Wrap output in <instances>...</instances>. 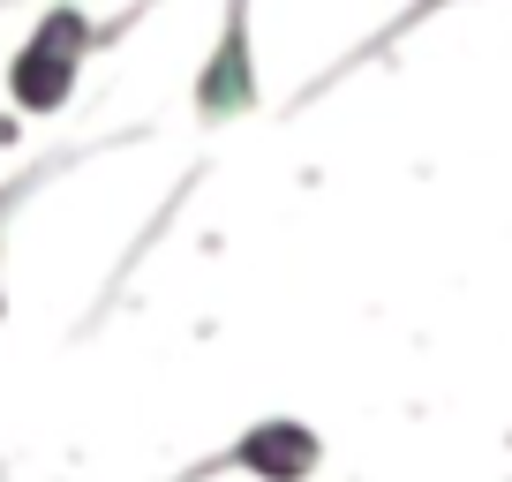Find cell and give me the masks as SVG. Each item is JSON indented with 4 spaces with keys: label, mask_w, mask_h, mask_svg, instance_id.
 <instances>
[{
    "label": "cell",
    "mask_w": 512,
    "mask_h": 482,
    "mask_svg": "<svg viewBox=\"0 0 512 482\" xmlns=\"http://www.w3.org/2000/svg\"><path fill=\"white\" fill-rule=\"evenodd\" d=\"M144 16H151V0H128L113 23H98L83 0H46V8H38V23L23 31V46L8 53V76H0L8 106H16L23 121H53V113L76 98L83 68H91L106 46H121Z\"/></svg>",
    "instance_id": "6da1fadb"
},
{
    "label": "cell",
    "mask_w": 512,
    "mask_h": 482,
    "mask_svg": "<svg viewBox=\"0 0 512 482\" xmlns=\"http://www.w3.org/2000/svg\"><path fill=\"white\" fill-rule=\"evenodd\" d=\"M324 467V437L302 415H256L241 422V437H226L219 452H204L196 467H181L174 482H219V475H249V482H317Z\"/></svg>",
    "instance_id": "7a4b0ae2"
},
{
    "label": "cell",
    "mask_w": 512,
    "mask_h": 482,
    "mask_svg": "<svg viewBox=\"0 0 512 482\" xmlns=\"http://www.w3.org/2000/svg\"><path fill=\"white\" fill-rule=\"evenodd\" d=\"M189 106L204 129H226V121H249L264 106V68H256V23H249V0H226L219 8V38H211L204 68L189 83Z\"/></svg>",
    "instance_id": "3957f363"
},
{
    "label": "cell",
    "mask_w": 512,
    "mask_h": 482,
    "mask_svg": "<svg viewBox=\"0 0 512 482\" xmlns=\"http://www.w3.org/2000/svg\"><path fill=\"white\" fill-rule=\"evenodd\" d=\"M445 8H475V0H407L400 16L384 23V31H369V38H362V46H354V53H347V61H332V68H324V76H317V83H309V91H294V106H309V98H324V91H332V83H347V76H354V68H369V61H384V53L400 46V38H407V31H422V23H430V16H445Z\"/></svg>",
    "instance_id": "277c9868"
},
{
    "label": "cell",
    "mask_w": 512,
    "mask_h": 482,
    "mask_svg": "<svg viewBox=\"0 0 512 482\" xmlns=\"http://www.w3.org/2000/svg\"><path fill=\"white\" fill-rule=\"evenodd\" d=\"M76 159H83V144H76V151H53V159H38V166H23V174H8V181H0V249H8V226H16V211L38 196V181L68 174Z\"/></svg>",
    "instance_id": "5b68a950"
},
{
    "label": "cell",
    "mask_w": 512,
    "mask_h": 482,
    "mask_svg": "<svg viewBox=\"0 0 512 482\" xmlns=\"http://www.w3.org/2000/svg\"><path fill=\"white\" fill-rule=\"evenodd\" d=\"M0 324H8V279H0Z\"/></svg>",
    "instance_id": "8992f818"
}]
</instances>
